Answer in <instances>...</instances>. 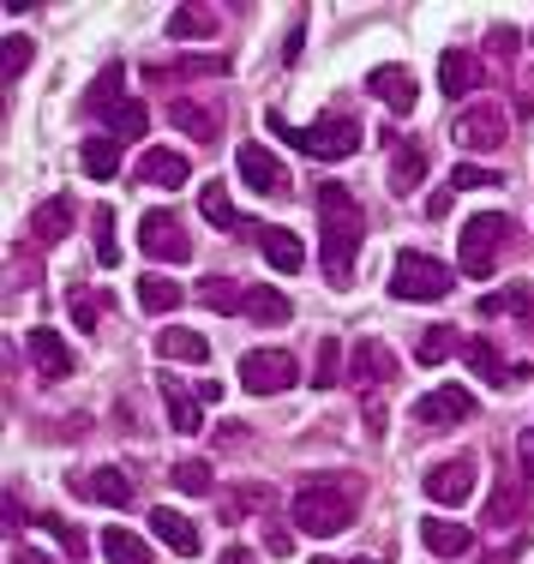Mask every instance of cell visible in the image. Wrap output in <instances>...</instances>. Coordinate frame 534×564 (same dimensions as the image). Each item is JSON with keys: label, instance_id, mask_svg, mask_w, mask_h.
I'll return each instance as SVG.
<instances>
[{"label": "cell", "instance_id": "cell-1", "mask_svg": "<svg viewBox=\"0 0 534 564\" xmlns=\"http://www.w3.org/2000/svg\"><path fill=\"white\" fill-rule=\"evenodd\" d=\"M367 247V210L349 186H318V259H325V276L349 282L355 276V259Z\"/></svg>", "mask_w": 534, "mask_h": 564}, {"label": "cell", "instance_id": "cell-2", "mask_svg": "<svg viewBox=\"0 0 534 564\" xmlns=\"http://www.w3.org/2000/svg\"><path fill=\"white\" fill-rule=\"evenodd\" d=\"M355 510H360V480L355 475H318L295 492V529L330 541V534L355 529Z\"/></svg>", "mask_w": 534, "mask_h": 564}, {"label": "cell", "instance_id": "cell-3", "mask_svg": "<svg viewBox=\"0 0 534 564\" xmlns=\"http://www.w3.org/2000/svg\"><path fill=\"white\" fill-rule=\"evenodd\" d=\"M264 127H271L288 151L313 156V163H342V156H355L360 139H367V127H360L355 115H330V120H313V127H295V120H283L271 109V115H264Z\"/></svg>", "mask_w": 534, "mask_h": 564}, {"label": "cell", "instance_id": "cell-4", "mask_svg": "<svg viewBox=\"0 0 534 564\" xmlns=\"http://www.w3.org/2000/svg\"><path fill=\"white\" fill-rule=\"evenodd\" d=\"M85 115H90V120H109L115 139H144V132H151V115H144V102L127 97V66H120V61H109L97 78H90Z\"/></svg>", "mask_w": 534, "mask_h": 564}, {"label": "cell", "instance_id": "cell-5", "mask_svg": "<svg viewBox=\"0 0 534 564\" xmlns=\"http://www.w3.org/2000/svg\"><path fill=\"white\" fill-rule=\"evenodd\" d=\"M511 235H516V223L499 217V210H480V217L462 223L457 247H462V271H469V282H487L492 271H499V259H504V247H511Z\"/></svg>", "mask_w": 534, "mask_h": 564}, {"label": "cell", "instance_id": "cell-6", "mask_svg": "<svg viewBox=\"0 0 534 564\" xmlns=\"http://www.w3.org/2000/svg\"><path fill=\"white\" fill-rule=\"evenodd\" d=\"M450 289H457V276H450L445 259L415 252V247L396 252V264H391V294L396 301H445Z\"/></svg>", "mask_w": 534, "mask_h": 564}, {"label": "cell", "instance_id": "cell-7", "mask_svg": "<svg viewBox=\"0 0 534 564\" xmlns=\"http://www.w3.org/2000/svg\"><path fill=\"white\" fill-rule=\"evenodd\" d=\"M235 169H240V186L259 198H288L295 193V174H288V163H276V151H264L259 139H247L235 151Z\"/></svg>", "mask_w": 534, "mask_h": 564}, {"label": "cell", "instance_id": "cell-8", "mask_svg": "<svg viewBox=\"0 0 534 564\" xmlns=\"http://www.w3.org/2000/svg\"><path fill=\"white\" fill-rule=\"evenodd\" d=\"M295 379H301V367L288 348H252V355H240V384L252 397H283Z\"/></svg>", "mask_w": 534, "mask_h": 564}, {"label": "cell", "instance_id": "cell-9", "mask_svg": "<svg viewBox=\"0 0 534 564\" xmlns=\"http://www.w3.org/2000/svg\"><path fill=\"white\" fill-rule=\"evenodd\" d=\"M475 480H480L475 451H457V456H445V463L426 468V475H421V492H426L433 505H469Z\"/></svg>", "mask_w": 534, "mask_h": 564}, {"label": "cell", "instance_id": "cell-10", "mask_svg": "<svg viewBox=\"0 0 534 564\" xmlns=\"http://www.w3.org/2000/svg\"><path fill=\"white\" fill-rule=\"evenodd\" d=\"M139 247H144V259H156V264H186L193 259V240H186L181 217H168V210H144L139 217Z\"/></svg>", "mask_w": 534, "mask_h": 564}, {"label": "cell", "instance_id": "cell-11", "mask_svg": "<svg viewBox=\"0 0 534 564\" xmlns=\"http://www.w3.org/2000/svg\"><path fill=\"white\" fill-rule=\"evenodd\" d=\"M480 402L469 397V384H438V391H426L415 402V421L421 426H469Z\"/></svg>", "mask_w": 534, "mask_h": 564}, {"label": "cell", "instance_id": "cell-12", "mask_svg": "<svg viewBox=\"0 0 534 564\" xmlns=\"http://www.w3.org/2000/svg\"><path fill=\"white\" fill-rule=\"evenodd\" d=\"M462 360H469V372H475V379H487L492 391H516V384H528V367H511L492 337H469V343H462Z\"/></svg>", "mask_w": 534, "mask_h": 564}, {"label": "cell", "instance_id": "cell-13", "mask_svg": "<svg viewBox=\"0 0 534 564\" xmlns=\"http://www.w3.org/2000/svg\"><path fill=\"white\" fill-rule=\"evenodd\" d=\"M396 379V355H391V343H379V337H360L349 348V384H360V391H384V384Z\"/></svg>", "mask_w": 534, "mask_h": 564}, {"label": "cell", "instance_id": "cell-14", "mask_svg": "<svg viewBox=\"0 0 534 564\" xmlns=\"http://www.w3.org/2000/svg\"><path fill=\"white\" fill-rule=\"evenodd\" d=\"M504 139H511V127H504V109H492V102H469V109L457 115L462 151H499Z\"/></svg>", "mask_w": 534, "mask_h": 564}, {"label": "cell", "instance_id": "cell-15", "mask_svg": "<svg viewBox=\"0 0 534 564\" xmlns=\"http://www.w3.org/2000/svg\"><path fill=\"white\" fill-rule=\"evenodd\" d=\"M132 181L139 186H163V193H175V186L193 181V163H186V151H168V144H151V151L132 163Z\"/></svg>", "mask_w": 534, "mask_h": 564}, {"label": "cell", "instance_id": "cell-16", "mask_svg": "<svg viewBox=\"0 0 534 564\" xmlns=\"http://www.w3.org/2000/svg\"><path fill=\"white\" fill-rule=\"evenodd\" d=\"M24 355H31V367H36V379H43V384H61V379H73V348L61 343V330L36 325L31 337H24Z\"/></svg>", "mask_w": 534, "mask_h": 564}, {"label": "cell", "instance_id": "cell-17", "mask_svg": "<svg viewBox=\"0 0 534 564\" xmlns=\"http://www.w3.org/2000/svg\"><path fill=\"white\" fill-rule=\"evenodd\" d=\"M66 492L73 499H97V505H115V510H127L132 505V475H120V468H90V475H73L66 480Z\"/></svg>", "mask_w": 534, "mask_h": 564}, {"label": "cell", "instance_id": "cell-18", "mask_svg": "<svg viewBox=\"0 0 534 564\" xmlns=\"http://www.w3.org/2000/svg\"><path fill=\"white\" fill-rule=\"evenodd\" d=\"M229 61L222 55H181V61H151L144 66V85H193V78H222Z\"/></svg>", "mask_w": 534, "mask_h": 564}, {"label": "cell", "instance_id": "cell-19", "mask_svg": "<svg viewBox=\"0 0 534 564\" xmlns=\"http://www.w3.org/2000/svg\"><path fill=\"white\" fill-rule=\"evenodd\" d=\"M384 144H391V193L396 198H415L421 181H426V151L415 139H396V132H379Z\"/></svg>", "mask_w": 534, "mask_h": 564}, {"label": "cell", "instance_id": "cell-20", "mask_svg": "<svg viewBox=\"0 0 534 564\" xmlns=\"http://www.w3.org/2000/svg\"><path fill=\"white\" fill-rule=\"evenodd\" d=\"M367 90H372V97H379L391 115H415V102H421V90H415V78H408V66H372Z\"/></svg>", "mask_w": 534, "mask_h": 564}, {"label": "cell", "instance_id": "cell-21", "mask_svg": "<svg viewBox=\"0 0 534 564\" xmlns=\"http://www.w3.org/2000/svg\"><path fill=\"white\" fill-rule=\"evenodd\" d=\"M73 223H78V198L73 193H55V198H43V205L31 210V235L43 240V247L66 240V235H73Z\"/></svg>", "mask_w": 534, "mask_h": 564}, {"label": "cell", "instance_id": "cell-22", "mask_svg": "<svg viewBox=\"0 0 534 564\" xmlns=\"http://www.w3.org/2000/svg\"><path fill=\"white\" fill-rule=\"evenodd\" d=\"M438 90H445L450 102H462L469 90H480V61L469 48H445V55H438Z\"/></svg>", "mask_w": 534, "mask_h": 564}, {"label": "cell", "instance_id": "cell-23", "mask_svg": "<svg viewBox=\"0 0 534 564\" xmlns=\"http://www.w3.org/2000/svg\"><path fill=\"white\" fill-rule=\"evenodd\" d=\"M168 127L186 132V139H198V144H217L222 139V120L205 109V102H193V97H175L168 102Z\"/></svg>", "mask_w": 534, "mask_h": 564}, {"label": "cell", "instance_id": "cell-24", "mask_svg": "<svg viewBox=\"0 0 534 564\" xmlns=\"http://www.w3.org/2000/svg\"><path fill=\"white\" fill-rule=\"evenodd\" d=\"M151 534H156L163 546H175L181 558H198V546H205V541H198V522H186L181 510H168V505L151 510Z\"/></svg>", "mask_w": 534, "mask_h": 564}, {"label": "cell", "instance_id": "cell-25", "mask_svg": "<svg viewBox=\"0 0 534 564\" xmlns=\"http://www.w3.org/2000/svg\"><path fill=\"white\" fill-rule=\"evenodd\" d=\"M469 522H445V517H426L421 522V546L426 553H438V558H457V553H469Z\"/></svg>", "mask_w": 534, "mask_h": 564}, {"label": "cell", "instance_id": "cell-26", "mask_svg": "<svg viewBox=\"0 0 534 564\" xmlns=\"http://www.w3.org/2000/svg\"><path fill=\"white\" fill-rule=\"evenodd\" d=\"M198 210H205V223H217V228H247V235H259V228H264V223H240V210L229 198V181L198 186Z\"/></svg>", "mask_w": 534, "mask_h": 564}, {"label": "cell", "instance_id": "cell-27", "mask_svg": "<svg viewBox=\"0 0 534 564\" xmlns=\"http://www.w3.org/2000/svg\"><path fill=\"white\" fill-rule=\"evenodd\" d=\"M259 252H264V264H271V271H283V276H295L301 264H306L301 240L288 235V228H259Z\"/></svg>", "mask_w": 534, "mask_h": 564}, {"label": "cell", "instance_id": "cell-28", "mask_svg": "<svg viewBox=\"0 0 534 564\" xmlns=\"http://www.w3.org/2000/svg\"><path fill=\"white\" fill-rule=\"evenodd\" d=\"M288 313H295V306H288L283 289H271V282H252L247 289V318L252 325H288Z\"/></svg>", "mask_w": 534, "mask_h": 564}, {"label": "cell", "instance_id": "cell-29", "mask_svg": "<svg viewBox=\"0 0 534 564\" xmlns=\"http://www.w3.org/2000/svg\"><path fill=\"white\" fill-rule=\"evenodd\" d=\"M168 36H175V43H210V36H217V12L210 7H175L168 12Z\"/></svg>", "mask_w": 534, "mask_h": 564}, {"label": "cell", "instance_id": "cell-30", "mask_svg": "<svg viewBox=\"0 0 534 564\" xmlns=\"http://www.w3.org/2000/svg\"><path fill=\"white\" fill-rule=\"evenodd\" d=\"M156 391H163V409H168V426L175 433H198V391H181L175 379H156Z\"/></svg>", "mask_w": 534, "mask_h": 564}, {"label": "cell", "instance_id": "cell-31", "mask_svg": "<svg viewBox=\"0 0 534 564\" xmlns=\"http://www.w3.org/2000/svg\"><path fill=\"white\" fill-rule=\"evenodd\" d=\"M247 289H252V282H235V276H205V282H198V301H205L210 313H247Z\"/></svg>", "mask_w": 534, "mask_h": 564}, {"label": "cell", "instance_id": "cell-32", "mask_svg": "<svg viewBox=\"0 0 534 564\" xmlns=\"http://www.w3.org/2000/svg\"><path fill=\"white\" fill-rule=\"evenodd\" d=\"M156 355H163V360H193V367H205V360H210V343L198 337V330H156Z\"/></svg>", "mask_w": 534, "mask_h": 564}, {"label": "cell", "instance_id": "cell-33", "mask_svg": "<svg viewBox=\"0 0 534 564\" xmlns=\"http://www.w3.org/2000/svg\"><path fill=\"white\" fill-rule=\"evenodd\" d=\"M168 480H175L181 492H193V499H210V492H217V475H210L205 456H181V463L168 468Z\"/></svg>", "mask_w": 534, "mask_h": 564}, {"label": "cell", "instance_id": "cell-34", "mask_svg": "<svg viewBox=\"0 0 534 564\" xmlns=\"http://www.w3.org/2000/svg\"><path fill=\"white\" fill-rule=\"evenodd\" d=\"M450 355H462V330H457V325H433V330L415 343V360H421V367H438V360H450Z\"/></svg>", "mask_w": 534, "mask_h": 564}, {"label": "cell", "instance_id": "cell-35", "mask_svg": "<svg viewBox=\"0 0 534 564\" xmlns=\"http://www.w3.org/2000/svg\"><path fill=\"white\" fill-rule=\"evenodd\" d=\"M102 558L109 564H151V546L132 529H102Z\"/></svg>", "mask_w": 534, "mask_h": 564}, {"label": "cell", "instance_id": "cell-36", "mask_svg": "<svg viewBox=\"0 0 534 564\" xmlns=\"http://www.w3.org/2000/svg\"><path fill=\"white\" fill-rule=\"evenodd\" d=\"M499 313H516L534 337V294L528 289H504V294H487V301H480V318H499Z\"/></svg>", "mask_w": 534, "mask_h": 564}, {"label": "cell", "instance_id": "cell-37", "mask_svg": "<svg viewBox=\"0 0 534 564\" xmlns=\"http://www.w3.org/2000/svg\"><path fill=\"white\" fill-rule=\"evenodd\" d=\"M85 174L90 181H115L120 174V139H85Z\"/></svg>", "mask_w": 534, "mask_h": 564}, {"label": "cell", "instance_id": "cell-38", "mask_svg": "<svg viewBox=\"0 0 534 564\" xmlns=\"http://www.w3.org/2000/svg\"><path fill=\"white\" fill-rule=\"evenodd\" d=\"M342 360H349V348H342L337 337L318 343V360H313V384H318V391H330V384L349 379V372H342Z\"/></svg>", "mask_w": 534, "mask_h": 564}, {"label": "cell", "instance_id": "cell-39", "mask_svg": "<svg viewBox=\"0 0 534 564\" xmlns=\"http://www.w3.org/2000/svg\"><path fill=\"white\" fill-rule=\"evenodd\" d=\"M139 306L144 313H175L181 306V282H168V276H139Z\"/></svg>", "mask_w": 534, "mask_h": 564}, {"label": "cell", "instance_id": "cell-40", "mask_svg": "<svg viewBox=\"0 0 534 564\" xmlns=\"http://www.w3.org/2000/svg\"><path fill=\"white\" fill-rule=\"evenodd\" d=\"M90 228H97V264H120V240H115V210L109 205H97L90 210Z\"/></svg>", "mask_w": 534, "mask_h": 564}, {"label": "cell", "instance_id": "cell-41", "mask_svg": "<svg viewBox=\"0 0 534 564\" xmlns=\"http://www.w3.org/2000/svg\"><path fill=\"white\" fill-rule=\"evenodd\" d=\"M36 529H43L48 541H61L66 553H73V564H85V534H78L73 522H61V517H36Z\"/></svg>", "mask_w": 534, "mask_h": 564}, {"label": "cell", "instance_id": "cell-42", "mask_svg": "<svg viewBox=\"0 0 534 564\" xmlns=\"http://www.w3.org/2000/svg\"><path fill=\"white\" fill-rule=\"evenodd\" d=\"M475 186H504V174L475 169V163H457V169H450V193H475Z\"/></svg>", "mask_w": 534, "mask_h": 564}, {"label": "cell", "instance_id": "cell-43", "mask_svg": "<svg viewBox=\"0 0 534 564\" xmlns=\"http://www.w3.org/2000/svg\"><path fill=\"white\" fill-rule=\"evenodd\" d=\"M511 510L523 517V499H516V480H504V487H499V499L487 505V522H492V529H511Z\"/></svg>", "mask_w": 534, "mask_h": 564}, {"label": "cell", "instance_id": "cell-44", "mask_svg": "<svg viewBox=\"0 0 534 564\" xmlns=\"http://www.w3.org/2000/svg\"><path fill=\"white\" fill-rule=\"evenodd\" d=\"M31 66V36H7V85H19Z\"/></svg>", "mask_w": 534, "mask_h": 564}, {"label": "cell", "instance_id": "cell-45", "mask_svg": "<svg viewBox=\"0 0 534 564\" xmlns=\"http://www.w3.org/2000/svg\"><path fill=\"white\" fill-rule=\"evenodd\" d=\"M66 313H73V325H78V330H90V325H97V301H90L85 289H78L73 301H66Z\"/></svg>", "mask_w": 534, "mask_h": 564}, {"label": "cell", "instance_id": "cell-46", "mask_svg": "<svg viewBox=\"0 0 534 564\" xmlns=\"http://www.w3.org/2000/svg\"><path fill=\"white\" fill-rule=\"evenodd\" d=\"M288 546H295V534H288V529H276V522H264V553H276V558H283Z\"/></svg>", "mask_w": 534, "mask_h": 564}, {"label": "cell", "instance_id": "cell-47", "mask_svg": "<svg viewBox=\"0 0 534 564\" xmlns=\"http://www.w3.org/2000/svg\"><path fill=\"white\" fill-rule=\"evenodd\" d=\"M516 456H523V480H528V499H534V433L516 438Z\"/></svg>", "mask_w": 534, "mask_h": 564}, {"label": "cell", "instance_id": "cell-48", "mask_svg": "<svg viewBox=\"0 0 534 564\" xmlns=\"http://www.w3.org/2000/svg\"><path fill=\"white\" fill-rule=\"evenodd\" d=\"M487 48H492V55H516V31H492Z\"/></svg>", "mask_w": 534, "mask_h": 564}, {"label": "cell", "instance_id": "cell-49", "mask_svg": "<svg viewBox=\"0 0 534 564\" xmlns=\"http://www.w3.org/2000/svg\"><path fill=\"white\" fill-rule=\"evenodd\" d=\"M12 564H55L48 553H31V546H19V553H12Z\"/></svg>", "mask_w": 534, "mask_h": 564}, {"label": "cell", "instance_id": "cell-50", "mask_svg": "<svg viewBox=\"0 0 534 564\" xmlns=\"http://www.w3.org/2000/svg\"><path fill=\"white\" fill-rule=\"evenodd\" d=\"M222 564H259V558H252L247 546H229V553H222Z\"/></svg>", "mask_w": 534, "mask_h": 564}, {"label": "cell", "instance_id": "cell-51", "mask_svg": "<svg viewBox=\"0 0 534 564\" xmlns=\"http://www.w3.org/2000/svg\"><path fill=\"white\" fill-rule=\"evenodd\" d=\"M313 564H337V558H313Z\"/></svg>", "mask_w": 534, "mask_h": 564}, {"label": "cell", "instance_id": "cell-52", "mask_svg": "<svg viewBox=\"0 0 534 564\" xmlns=\"http://www.w3.org/2000/svg\"><path fill=\"white\" fill-rule=\"evenodd\" d=\"M355 564H379V558H355Z\"/></svg>", "mask_w": 534, "mask_h": 564}]
</instances>
